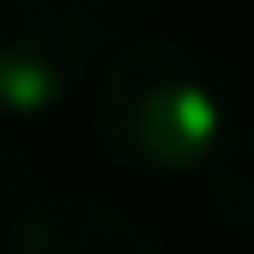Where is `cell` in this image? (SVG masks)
<instances>
[{
    "instance_id": "2",
    "label": "cell",
    "mask_w": 254,
    "mask_h": 254,
    "mask_svg": "<svg viewBox=\"0 0 254 254\" xmlns=\"http://www.w3.org/2000/svg\"><path fill=\"white\" fill-rule=\"evenodd\" d=\"M91 61V18L67 0H6L0 6V115L43 121L73 97Z\"/></svg>"
},
{
    "instance_id": "1",
    "label": "cell",
    "mask_w": 254,
    "mask_h": 254,
    "mask_svg": "<svg viewBox=\"0 0 254 254\" xmlns=\"http://www.w3.org/2000/svg\"><path fill=\"white\" fill-rule=\"evenodd\" d=\"M97 145L109 164L151 182L212 176L236 139V91L230 73L194 43L145 37L121 49L97 79Z\"/></svg>"
},
{
    "instance_id": "3",
    "label": "cell",
    "mask_w": 254,
    "mask_h": 254,
    "mask_svg": "<svg viewBox=\"0 0 254 254\" xmlns=\"http://www.w3.org/2000/svg\"><path fill=\"white\" fill-rule=\"evenodd\" d=\"M6 254H164V248L127 206L85 194V188H61L18 212Z\"/></svg>"
},
{
    "instance_id": "4",
    "label": "cell",
    "mask_w": 254,
    "mask_h": 254,
    "mask_svg": "<svg viewBox=\"0 0 254 254\" xmlns=\"http://www.w3.org/2000/svg\"><path fill=\"white\" fill-rule=\"evenodd\" d=\"M218 176V218L236 230L254 218V121H242V139H236V164L230 170H212Z\"/></svg>"
}]
</instances>
